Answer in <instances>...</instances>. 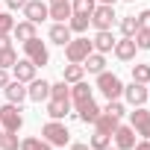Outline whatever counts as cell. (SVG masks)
<instances>
[{
  "label": "cell",
  "mask_w": 150,
  "mask_h": 150,
  "mask_svg": "<svg viewBox=\"0 0 150 150\" xmlns=\"http://www.w3.org/2000/svg\"><path fill=\"white\" fill-rule=\"evenodd\" d=\"M94 88H97L106 100H121V94H124V83H121L118 74H112V71H100V74H97Z\"/></svg>",
  "instance_id": "obj_1"
},
{
  "label": "cell",
  "mask_w": 150,
  "mask_h": 150,
  "mask_svg": "<svg viewBox=\"0 0 150 150\" xmlns=\"http://www.w3.org/2000/svg\"><path fill=\"white\" fill-rule=\"evenodd\" d=\"M41 138L50 144V147H65L68 141H71V132H68V127L62 124V121H47L44 127H41Z\"/></svg>",
  "instance_id": "obj_2"
},
{
  "label": "cell",
  "mask_w": 150,
  "mask_h": 150,
  "mask_svg": "<svg viewBox=\"0 0 150 150\" xmlns=\"http://www.w3.org/2000/svg\"><path fill=\"white\" fill-rule=\"evenodd\" d=\"M94 47H91V38H86V35H77V38H71L68 44H65V59L68 62H77V65H83L86 62V56L91 53Z\"/></svg>",
  "instance_id": "obj_3"
},
{
  "label": "cell",
  "mask_w": 150,
  "mask_h": 150,
  "mask_svg": "<svg viewBox=\"0 0 150 150\" xmlns=\"http://www.w3.org/2000/svg\"><path fill=\"white\" fill-rule=\"evenodd\" d=\"M21 127H24V115H21V106L6 100V106H0V129H6V132H18Z\"/></svg>",
  "instance_id": "obj_4"
},
{
  "label": "cell",
  "mask_w": 150,
  "mask_h": 150,
  "mask_svg": "<svg viewBox=\"0 0 150 150\" xmlns=\"http://www.w3.org/2000/svg\"><path fill=\"white\" fill-rule=\"evenodd\" d=\"M24 56L35 65V68H44L47 62H50V50H47V44L35 35V38H30V41H24Z\"/></svg>",
  "instance_id": "obj_5"
},
{
  "label": "cell",
  "mask_w": 150,
  "mask_h": 150,
  "mask_svg": "<svg viewBox=\"0 0 150 150\" xmlns=\"http://www.w3.org/2000/svg\"><path fill=\"white\" fill-rule=\"evenodd\" d=\"M115 21H118L115 6H103V3L94 6V12H91V27H94V30H112Z\"/></svg>",
  "instance_id": "obj_6"
},
{
  "label": "cell",
  "mask_w": 150,
  "mask_h": 150,
  "mask_svg": "<svg viewBox=\"0 0 150 150\" xmlns=\"http://www.w3.org/2000/svg\"><path fill=\"white\" fill-rule=\"evenodd\" d=\"M129 127L135 129V135L150 138V112H147L144 106H132V112H129Z\"/></svg>",
  "instance_id": "obj_7"
},
{
  "label": "cell",
  "mask_w": 150,
  "mask_h": 150,
  "mask_svg": "<svg viewBox=\"0 0 150 150\" xmlns=\"http://www.w3.org/2000/svg\"><path fill=\"white\" fill-rule=\"evenodd\" d=\"M27 100H33V103H47L50 100V83L47 80H30L27 83Z\"/></svg>",
  "instance_id": "obj_8"
},
{
  "label": "cell",
  "mask_w": 150,
  "mask_h": 150,
  "mask_svg": "<svg viewBox=\"0 0 150 150\" xmlns=\"http://www.w3.org/2000/svg\"><path fill=\"white\" fill-rule=\"evenodd\" d=\"M129 106H144L147 100H150V94H147V86H141V83H129V86H124V94H121Z\"/></svg>",
  "instance_id": "obj_9"
},
{
  "label": "cell",
  "mask_w": 150,
  "mask_h": 150,
  "mask_svg": "<svg viewBox=\"0 0 150 150\" xmlns=\"http://www.w3.org/2000/svg\"><path fill=\"white\" fill-rule=\"evenodd\" d=\"M24 18L33 21V24H41V21L50 18V9H47L44 0H27V6H24Z\"/></svg>",
  "instance_id": "obj_10"
},
{
  "label": "cell",
  "mask_w": 150,
  "mask_h": 150,
  "mask_svg": "<svg viewBox=\"0 0 150 150\" xmlns=\"http://www.w3.org/2000/svg\"><path fill=\"white\" fill-rule=\"evenodd\" d=\"M112 53H115V59H121V62H132V59H135V53H138L135 38H129V35L118 38V41H115V47H112Z\"/></svg>",
  "instance_id": "obj_11"
},
{
  "label": "cell",
  "mask_w": 150,
  "mask_h": 150,
  "mask_svg": "<svg viewBox=\"0 0 150 150\" xmlns=\"http://www.w3.org/2000/svg\"><path fill=\"white\" fill-rule=\"evenodd\" d=\"M88 100H94V86H88L86 80H80V83L71 86V106H83Z\"/></svg>",
  "instance_id": "obj_12"
},
{
  "label": "cell",
  "mask_w": 150,
  "mask_h": 150,
  "mask_svg": "<svg viewBox=\"0 0 150 150\" xmlns=\"http://www.w3.org/2000/svg\"><path fill=\"white\" fill-rule=\"evenodd\" d=\"M112 141H115V147H118V150H132V147H135V129H132V127L118 124V129L112 132Z\"/></svg>",
  "instance_id": "obj_13"
},
{
  "label": "cell",
  "mask_w": 150,
  "mask_h": 150,
  "mask_svg": "<svg viewBox=\"0 0 150 150\" xmlns=\"http://www.w3.org/2000/svg\"><path fill=\"white\" fill-rule=\"evenodd\" d=\"M115 35H112V30H97L94 33V38H91V47H94V53H112V47H115Z\"/></svg>",
  "instance_id": "obj_14"
},
{
  "label": "cell",
  "mask_w": 150,
  "mask_h": 150,
  "mask_svg": "<svg viewBox=\"0 0 150 150\" xmlns=\"http://www.w3.org/2000/svg\"><path fill=\"white\" fill-rule=\"evenodd\" d=\"M47 9H50V18H53L56 24H68V18L74 15L71 0H50V3H47Z\"/></svg>",
  "instance_id": "obj_15"
},
{
  "label": "cell",
  "mask_w": 150,
  "mask_h": 150,
  "mask_svg": "<svg viewBox=\"0 0 150 150\" xmlns=\"http://www.w3.org/2000/svg\"><path fill=\"white\" fill-rule=\"evenodd\" d=\"M35 71H38V68H35L27 56L18 59V62L12 65V74H15V80H18V83H30V80H35Z\"/></svg>",
  "instance_id": "obj_16"
},
{
  "label": "cell",
  "mask_w": 150,
  "mask_h": 150,
  "mask_svg": "<svg viewBox=\"0 0 150 150\" xmlns=\"http://www.w3.org/2000/svg\"><path fill=\"white\" fill-rule=\"evenodd\" d=\"M3 91H6V100H9V103H18V106H21V103L27 100V83H18V80H9Z\"/></svg>",
  "instance_id": "obj_17"
},
{
  "label": "cell",
  "mask_w": 150,
  "mask_h": 150,
  "mask_svg": "<svg viewBox=\"0 0 150 150\" xmlns=\"http://www.w3.org/2000/svg\"><path fill=\"white\" fill-rule=\"evenodd\" d=\"M35 27H38V24H33V21H27V18H24V21H15L12 35L24 44V41H30V38H35V35H38V33H35Z\"/></svg>",
  "instance_id": "obj_18"
},
{
  "label": "cell",
  "mask_w": 150,
  "mask_h": 150,
  "mask_svg": "<svg viewBox=\"0 0 150 150\" xmlns=\"http://www.w3.org/2000/svg\"><path fill=\"white\" fill-rule=\"evenodd\" d=\"M47 38H50V44L65 47V44L71 41V27H68V24H53V27H50V33H47Z\"/></svg>",
  "instance_id": "obj_19"
},
{
  "label": "cell",
  "mask_w": 150,
  "mask_h": 150,
  "mask_svg": "<svg viewBox=\"0 0 150 150\" xmlns=\"http://www.w3.org/2000/svg\"><path fill=\"white\" fill-rule=\"evenodd\" d=\"M118 124H121V118H115V115H109V112H103V109H100V115H97V121H94V129H100V132L112 135V132L118 129Z\"/></svg>",
  "instance_id": "obj_20"
},
{
  "label": "cell",
  "mask_w": 150,
  "mask_h": 150,
  "mask_svg": "<svg viewBox=\"0 0 150 150\" xmlns=\"http://www.w3.org/2000/svg\"><path fill=\"white\" fill-rule=\"evenodd\" d=\"M86 77V68L83 65H77V62H68L65 68H62V80L68 83V86H74V83H80Z\"/></svg>",
  "instance_id": "obj_21"
},
{
  "label": "cell",
  "mask_w": 150,
  "mask_h": 150,
  "mask_svg": "<svg viewBox=\"0 0 150 150\" xmlns=\"http://www.w3.org/2000/svg\"><path fill=\"white\" fill-rule=\"evenodd\" d=\"M83 68H86L88 74H94V77H97L100 71H106V56H103V53H94V50H91V53L86 56V62H83Z\"/></svg>",
  "instance_id": "obj_22"
},
{
  "label": "cell",
  "mask_w": 150,
  "mask_h": 150,
  "mask_svg": "<svg viewBox=\"0 0 150 150\" xmlns=\"http://www.w3.org/2000/svg\"><path fill=\"white\" fill-rule=\"evenodd\" d=\"M68 112H71V100H53V97L47 100V115L53 121H62Z\"/></svg>",
  "instance_id": "obj_23"
},
{
  "label": "cell",
  "mask_w": 150,
  "mask_h": 150,
  "mask_svg": "<svg viewBox=\"0 0 150 150\" xmlns=\"http://www.w3.org/2000/svg\"><path fill=\"white\" fill-rule=\"evenodd\" d=\"M97 115H100V106H97L94 100H88V103L77 106V118H80L83 124H94V121H97Z\"/></svg>",
  "instance_id": "obj_24"
},
{
  "label": "cell",
  "mask_w": 150,
  "mask_h": 150,
  "mask_svg": "<svg viewBox=\"0 0 150 150\" xmlns=\"http://www.w3.org/2000/svg\"><path fill=\"white\" fill-rule=\"evenodd\" d=\"M88 24H91V18H88V15H71V18H68L71 33H77V35H83V33L88 30Z\"/></svg>",
  "instance_id": "obj_25"
},
{
  "label": "cell",
  "mask_w": 150,
  "mask_h": 150,
  "mask_svg": "<svg viewBox=\"0 0 150 150\" xmlns=\"http://www.w3.org/2000/svg\"><path fill=\"white\" fill-rule=\"evenodd\" d=\"M132 83H141V86L150 83V65L147 62H135L132 65Z\"/></svg>",
  "instance_id": "obj_26"
},
{
  "label": "cell",
  "mask_w": 150,
  "mask_h": 150,
  "mask_svg": "<svg viewBox=\"0 0 150 150\" xmlns=\"http://www.w3.org/2000/svg\"><path fill=\"white\" fill-rule=\"evenodd\" d=\"M50 97H53V100H71V86H68L65 80L50 83Z\"/></svg>",
  "instance_id": "obj_27"
},
{
  "label": "cell",
  "mask_w": 150,
  "mask_h": 150,
  "mask_svg": "<svg viewBox=\"0 0 150 150\" xmlns=\"http://www.w3.org/2000/svg\"><path fill=\"white\" fill-rule=\"evenodd\" d=\"M21 150H53V147L38 135H27V138H21Z\"/></svg>",
  "instance_id": "obj_28"
},
{
  "label": "cell",
  "mask_w": 150,
  "mask_h": 150,
  "mask_svg": "<svg viewBox=\"0 0 150 150\" xmlns=\"http://www.w3.org/2000/svg\"><path fill=\"white\" fill-rule=\"evenodd\" d=\"M0 150H21V141H18V132H0Z\"/></svg>",
  "instance_id": "obj_29"
},
{
  "label": "cell",
  "mask_w": 150,
  "mask_h": 150,
  "mask_svg": "<svg viewBox=\"0 0 150 150\" xmlns=\"http://www.w3.org/2000/svg\"><path fill=\"white\" fill-rule=\"evenodd\" d=\"M94 0H74V3H71V9H74V15H88L91 18V12H94Z\"/></svg>",
  "instance_id": "obj_30"
},
{
  "label": "cell",
  "mask_w": 150,
  "mask_h": 150,
  "mask_svg": "<svg viewBox=\"0 0 150 150\" xmlns=\"http://www.w3.org/2000/svg\"><path fill=\"white\" fill-rule=\"evenodd\" d=\"M109 144H112V135H106V132L94 129V135H91L88 147H91V150H103V147H109Z\"/></svg>",
  "instance_id": "obj_31"
},
{
  "label": "cell",
  "mask_w": 150,
  "mask_h": 150,
  "mask_svg": "<svg viewBox=\"0 0 150 150\" xmlns=\"http://www.w3.org/2000/svg\"><path fill=\"white\" fill-rule=\"evenodd\" d=\"M121 33L129 35V38L138 33V21H135V15H124V18H121Z\"/></svg>",
  "instance_id": "obj_32"
},
{
  "label": "cell",
  "mask_w": 150,
  "mask_h": 150,
  "mask_svg": "<svg viewBox=\"0 0 150 150\" xmlns=\"http://www.w3.org/2000/svg\"><path fill=\"white\" fill-rule=\"evenodd\" d=\"M15 62H18V53H15V47H6V50H0V68H6V71H9Z\"/></svg>",
  "instance_id": "obj_33"
},
{
  "label": "cell",
  "mask_w": 150,
  "mask_h": 150,
  "mask_svg": "<svg viewBox=\"0 0 150 150\" xmlns=\"http://www.w3.org/2000/svg\"><path fill=\"white\" fill-rule=\"evenodd\" d=\"M12 30H15V18L9 12H0V35H12Z\"/></svg>",
  "instance_id": "obj_34"
},
{
  "label": "cell",
  "mask_w": 150,
  "mask_h": 150,
  "mask_svg": "<svg viewBox=\"0 0 150 150\" xmlns=\"http://www.w3.org/2000/svg\"><path fill=\"white\" fill-rule=\"evenodd\" d=\"M103 112H109V115H115V118H124V103L121 100H106V106H103Z\"/></svg>",
  "instance_id": "obj_35"
},
{
  "label": "cell",
  "mask_w": 150,
  "mask_h": 150,
  "mask_svg": "<svg viewBox=\"0 0 150 150\" xmlns=\"http://www.w3.org/2000/svg\"><path fill=\"white\" fill-rule=\"evenodd\" d=\"M132 38H135V47L138 50H150V30H138Z\"/></svg>",
  "instance_id": "obj_36"
},
{
  "label": "cell",
  "mask_w": 150,
  "mask_h": 150,
  "mask_svg": "<svg viewBox=\"0 0 150 150\" xmlns=\"http://www.w3.org/2000/svg\"><path fill=\"white\" fill-rule=\"evenodd\" d=\"M135 21H138V30H150V9L138 12V15H135Z\"/></svg>",
  "instance_id": "obj_37"
},
{
  "label": "cell",
  "mask_w": 150,
  "mask_h": 150,
  "mask_svg": "<svg viewBox=\"0 0 150 150\" xmlns=\"http://www.w3.org/2000/svg\"><path fill=\"white\" fill-rule=\"evenodd\" d=\"M6 6H9V9H24L27 0H6Z\"/></svg>",
  "instance_id": "obj_38"
},
{
  "label": "cell",
  "mask_w": 150,
  "mask_h": 150,
  "mask_svg": "<svg viewBox=\"0 0 150 150\" xmlns=\"http://www.w3.org/2000/svg\"><path fill=\"white\" fill-rule=\"evenodd\" d=\"M6 83H9V71L0 68V88H6Z\"/></svg>",
  "instance_id": "obj_39"
},
{
  "label": "cell",
  "mask_w": 150,
  "mask_h": 150,
  "mask_svg": "<svg viewBox=\"0 0 150 150\" xmlns=\"http://www.w3.org/2000/svg\"><path fill=\"white\" fill-rule=\"evenodd\" d=\"M132 150H150V138H141V141H135V147Z\"/></svg>",
  "instance_id": "obj_40"
},
{
  "label": "cell",
  "mask_w": 150,
  "mask_h": 150,
  "mask_svg": "<svg viewBox=\"0 0 150 150\" xmlns=\"http://www.w3.org/2000/svg\"><path fill=\"white\" fill-rule=\"evenodd\" d=\"M6 47H12V38L9 35H0V50H6Z\"/></svg>",
  "instance_id": "obj_41"
},
{
  "label": "cell",
  "mask_w": 150,
  "mask_h": 150,
  "mask_svg": "<svg viewBox=\"0 0 150 150\" xmlns=\"http://www.w3.org/2000/svg\"><path fill=\"white\" fill-rule=\"evenodd\" d=\"M71 150H91L86 141H77V144H71Z\"/></svg>",
  "instance_id": "obj_42"
},
{
  "label": "cell",
  "mask_w": 150,
  "mask_h": 150,
  "mask_svg": "<svg viewBox=\"0 0 150 150\" xmlns=\"http://www.w3.org/2000/svg\"><path fill=\"white\" fill-rule=\"evenodd\" d=\"M100 3H103V6H115V3H118V0H100Z\"/></svg>",
  "instance_id": "obj_43"
},
{
  "label": "cell",
  "mask_w": 150,
  "mask_h": 150,
  "mask_svg": "<svg viewBox=\"0 0 150 150\" xmlns=\"http://www.w3.org/2000/svg\"><path fill=\"white\" fill-rule=\"evenodd\" d=\"M103 150H118V147H112V144H109V147H103Z\"/></svg>",
  "instance_id": "obj_44"
},
{
  "label": "cell",
  "mask_w": 150,
  "mask_h": 150,
  "mask_svg": "<svg viewBox=\"0 0 150 150\" xmlns=\"http://www.w3.org/2000/svg\"><path fill=\"white\" fill-rule=\"evenodd\" d=\"M147 94H150V83H147Z\"/></svg>",
  "instance_id": "obj_45"
},
{
  "label": "cell",
  "mask_w": 150,
  "mask_h": 150,
  "mask_svg": "<svg viewBox=\"0 0 150 150\" xmlns=\"http://www.w3.org/2000/svg\"><path fill=\"white\" fill-rule=\"evenodd\" d=\"M127 3H135V0H127Z\"/></svg>",
  "instance_id": "obj_46"
},
{
  "label": "cell",
  "mask_w": 150,
  "mask_h": 150,
  "mask_svg": "<svg viewBox=\"0 0 150 150\" xmlns=\"http://www.w3.org/2000/svg\"><path fill=\"white\" fill-rule=\"evenodd\" d=\"M0 132H3V129H0Z\"/></svg>",
  "instance_id": "obj_47"
}]
</instances>
